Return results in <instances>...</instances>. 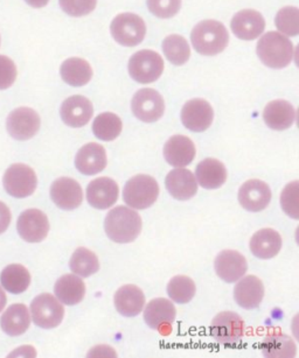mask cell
Masks as SVG:
<instances>
[{"instance_id":"obj_13","label":"cell","mask_w":299,"mask_h":358,"mask_svg":"<svg viewBox=\"0 0 299 358\" xmlns=\"http://www.w3.org/2000/svg\"><path fill=\"white\" fill-rule=\"evenodd\" d=\"M17 230L25 242H43L50 232V221L43 211L27 209L19 216Z\"/></svg>"},{"instance_id":"obj_25","label":"cell","mask_w":299,"mask_h":358,"mask_svg":"<svg viewBox=\"0 0 299 358\" xmlns=\"http://www.w3.org/2000/svg\"><path fill=\"white\" fill-rule=\"evenodd\" d=\"M117 312L127 317H134L144 309L145 295L136 285H124L113 296Z\"/></svg>"},{"instance_id":"obj_38","label":"cell","mask_w":299,"mask_h":358,"mask_svg":"<svg viewBox=\"0 0 299 358\" xmlns=\"http://www.w3.org/2000/svg\"><path fill=\"white\" fill-rule=\"evenodd\" d=\"M274 25L281 34L295 36L299 34V11L295 6L281 8L274 18Z\"/></svg>"},{"instance_id":"obj_7","label":"cell","mask_w":299,"mask_h":358,"mask_svg":"<svg viewBox=\"0 0 299 358\" xmlns=\"http://www.w3.org/2000/svg\"><path fill=\"white\" fill-rule=\"evenodd\" d=\"M4 188L15 199H25L32 195L38 187V178L32 167L25 164H15L5 172Z\"/></svg>"},{"instance_id":"obj_3","label":"cell","mask_w":299,"mask_h":358,"mask_svg":"<svg viewBox=\"0 0 299 358\" xmlns=\"http://www.w3.org/2000/svg\"><path fill=\"white\" fill-rule=\"evenodd\" d=\"M260 62L271 69H284L295 57V47L290 39L279 32H267L262 36L256 46Z\"/></svg>"},{"instance_id":"obj_17","label":"cell","mask_w":299,"mask_h":358,"mask_svg":"<svg viewBox=\"0 0 299 358\" xmlns=\"http://www.w3.org/2000/svg\"><path fill=\"white\" fill-rule=\"evenodd\" d=\"M87 201L95 209L104 210L113 207L120 196V188L116 181L106 176L92 180L87 187Z\"/></svg>"},{"instance_id":"obj_18","label":"cell","mask_w":299,"mask_h":358,"mask_svg":"<svg viewBox=\"0 0 299 358\" xmlns=\"http://www.w3.org/2000/svg\"><path fill=\"white\" fill-rule=\"evenodd\" d=\"M60 115L61 120L67 127L78 129L90 122L94 115V106L85 96H71L62 103Z\"/></svg>"},{"instance_id":"obj_16","label":"cell","mask_w":299,"mask_h":358,"mask_svg":"<svg viewBox=\"0 0 299 358\" xmlns=\"http://www.w3.org/2000/svg\"><path fill=\"white\" fill-rule=\"evenodd\" d=\"M50 199L62 210H74L82 204L83 192L76 180L60 178L52 183Z\"/></svg>"},{"instance_id":"obj_33","label":"cell","mask_w":299,"mask_h":358,"mask_svg":"<svg viewBox=\"0 0 299 358\" xmlns=\"http://www.w3.org/2000/svg\"><path fill=\"white\" fill-rule=\"evenodd\" d=\"M0 282L12 294H22L31 285V273L24 265L11 264L0 274Z\"/></svg>"},{"instance_id":"obj_26","label":"cell","mask_w":299,"mask_h":358,"mask_svg":"<svg viewBox=\"0 0 299 358\" xmlns=\"http://www.w3.org/2000/svg\"><path fill=\"white\" fill-rule=\"evenodd\" d=\"M249 246L253 256L260 259H271L281 252V237L274 229H262L253 234Z\"/></svg>"},{"instance_id":"obj_44","label":"cell","mask_w":299,"mask_h":358,"mask_svg":"<svg viewBox=\"0 0 299 358\" xmlns=\"http://www.w3.org/2000/svg\"><path fill=\"white\" fill-rule=\"evenodd\" d=\"M88 357H116V351L106 345H99L89 351Z\"/></svg>"},{"instance_id":"obj_20","label":"cell","mask_w":299,"mask_h":358,"mask_svg":"<svg viewBox=\"0 0 299 358\" xmlns=\"http://www.w3.org/2000/svg\"><path fill=\"white\" fill-rule=\"evenodd\" d=\"M195 145L190 138L183 134H176L166 141L164 146V158L169 165L181 169L190 165L195 158Z\"/></svg>"},{"instance_id":"obj_29","label":"cell","mask_w":299,"mask_h":358,"mask_svg":"<svg viewBox=\"0 0 299 358\" xmlns=\"http://www.w3.org/2000/svg\"><path fill=\"white\" fill-rule=\"evenodd\" d=\"M54 293L57 300L64 305H78L85 299V281L76 274H64L55 282Z\"/></svg>"},{"instance_id":"obj_1","label":"cell","mask_w":299,"mask_h":358,"mask_svg":"<svg viewBox=\"0 0 299 358\" xmlns=\"http://www.w3.org/2000/svg\"><path fill=\"white\" fill-rule=\"evenodd\" d=\"M190 43L200 55L215 57L228 46L229 33L222 22L207 19L194 26L190 33Z\"/></svg>"},{"instance_id":"obj_23","label":"cell","mask_w":299,"mask_h":358,"mask_svg":"<svg viewBox=\"0 0 299 358\" xmlns=\"http://www.w3.org/2000/svg\"><path fill=\"white\" fill-rule=\"evenodd\" d=\"M263 120L271 130H288L295 122V108L284 99L271 101L264 108Z\"/></svg>"},{"instance_id":"obj_37","label":"cell","mask_w":299,"mask_h":358,"mask_svg":"<svg viewBox=\"0 0 299 358\" xmlns=\"http://www.w3.org/2000/svg\"><path fill=\"white\" fill-rule=\"evenodd\" d=\"M197 287L194 281L187 275H176L167 285V294L172 301L183 305L194 298Z\"/></svg>"},{"instance_id":"obj_5","label":"cell","mask_w":299,"mask_h":358,"mask_svg":"<svg viewBox=\"0 0 299 358\" xmlns=\"http://www.w3.org/2000/svg\"><path fill=\"white\" fill-rule=\"evenodd\" d=\"M113 39L123 47H136L146 36V24L139 15L125 12L116 15L110 24Z\"/></svg>"},{"instance_id":"obj_34","label":"cell","mask_w":299,"mask_h":358,"mask_svg":"<svg viewBox=\"0 0 299 358\" xmlns=\"http://www.w3.org/2000/svg\"><path fill=\"white\" fill-rule=\"evenodd\" d=\"M92 129L99 141H113L122 134L123 122L115 113H103L94 120Z\"/></svg>"},{"instance_id":"obj_45","label":"cell","mask_w":299,"mask_h":358,"mask_svg":"<svg viewBox=\"0 0 299 358\" xmlns=\"http://www.w3.org/2000/svg\"><path fill=\"white\" fill-rule=\"evenodd\" d=\"M25 1L33 8H43L50 3V0H25Z\"/></svg>"},{"instance_id":"obj_46","label":"cell","mask_w":299,"mask_h":358,"mask_svg":"<svg viewBox=\"0 0 299 358\" xmlns=\"http://www.w3.org/2000/svg\"><path fill=\"white\" fill-rule=\"evenodd\" d=\"M6 302H8L6 294H5L4 289L0 287V313L3 312V309H4L5 306H6Z\"/></svg>"},{"instance_id":"obj_30","label":"cell","mask_w":299,"mask_h":358,"mask_svg":"<svg viewBox=\"0 0 299 358\" xmlns=\"http://www.w3.org/2000/svg\"><path fill=\"white\" fill-rule=\"evenodd\" d=\"M61 78L71 87H83L92 81V66L88 61L81 57H69L64 61L60 67Z\"/></svg>"},{"instance_id":"obj_39","label":"cell","mask_w":299,"mask_h":358,"mask_svg":"<svg viewBox=\"0 0 299 358\" xmlns=\"http://www.w3.org/2000/svg\"><path fill=\"white\" fill-rule=\"evenodd\" d=\"M299 182L292 181L284 187L281 194V207L288 217L299 218Z\"/></svg>"},{"instance_id":"obj_9","label":"cell","mask_w":299,"mask_h":358,"mask_svg":"<svg viewBox=\"0 0 299 358\" xmlns=\"http://www.w3.org/2000/svg\"><path fill=\"white\" fill-rule=\"evenodd\" d=\"M131 110L143 123H155L165 113V101L155 89H141L132 97Z\"/></svg>"},{"instance_id":"obj_31","label":"cell","mask_w":299,"mask_h":358,"mask_svg":"<svg viewBox=\"0 0 299 358\" xmlns=\"http://www.w3.org/2000/svg\"><path fill=\"white\" fill-rule=\"evenodd\" d=\"M31 324L29 308L22 303L8 307L0 319V327L8 336H20L26 333Z\"/></svg>"},{"instance_id":"obj_14","label":"cell","mask_w":299,"mask_h":358,"mask_svg":"<svg viewBox=\"0 0 299 358\" xmlns=\"http://www.w3.org/2000/svg\"><path fill=\"white\" fill-rule=\"evenodd\" d=\"M230 29L237 39L253 41L264 32L265 19L256 10L246 8L232 17Z\"/></svg>"},{"instance_id":"obj_40","label":"cell","mask_w":299,"mask_h":358,"mask_svg":"<svg viewBox=\"0 0 299 358\" xmlns=\"http://www.w3.org/2000/svg\"><path fill=\"white\" fill-rule=\"evenodd\" d=\"M148 11L159 19H171L181 8V0H146Z\"/></svg>"},{"instance_id":"obj_28","label":"cell","mask_w":299,"mask_h":358,"mask_svg":"<svg viewBox=\"0 0 299 358\" xmlns=\"http://www.w3.org/2000/svg\"><path fill=\"white\" fill-rule=\"evenodd\" d=\"M195 179L204 189H218L227 181V169L218 159H204L197 166Z\"/></svg>"},{"instance_id":"obj_42","label":"cell","mask_w":299,"mask_h":358,"mask_svg":"<svg viewBox=\"0 0 299 358\" xmlns=\"http://www.w3.org/2000/svg\"><path fill=\"white\" fill-rule=\"evenodd\" d=\"M17 66L13 60L5 55H0V90L8 89L17 80Z\"/></svg>"},{"instance_id":"obj_11","label":"cell","mask_w":299,"mask_h":358,"mask_svg":"<svg viewBox=\"0 0 299 358\" xmlns=\"http://www.w3.org/2000/svg\"><path fill=\"white\" fill-rule=\"evenodd\" d=\"M244 321L237 313L228 310L218 313L211 321V336L214 337L218 343H237L244 336Z\"/></svg>"},{"instance_id":"obj_36","label":"cell","mask_w":299,"mask_h":358,"mask_svg":"<svg viewBox=\"0 0 299 358\" xmlns=\"http://www.w3.org/2000/svg\"><path fill=\"white\" fill-rule=\"evenodd\" d=\"M69 267L71 272L78 277L88 278L99 270V258L92 250L78 248L71 255Z\"/></svg>"},{"instance_id":"obj_21","label":"cell","mask_w":299,"mask_h":358,"mask_svg":"<svg viewBox=\"0 0 299 358\" xmlns=\"http://www.w3.org/2000/svg\"><path fill=\"white\" fill-rule=\"evenodd\" d=\"M108 164L106 148L97 143H89L78 150L75 167L85 176H95L104 171Z\"/></svg>"},{"instance_id":"obj_27","label":"cell","mask_w":299,"mask_h":358,"mask_svg":"<svg viewBox=\"0 0 299 358\" xmlns=\"http://www.w3.org/2000/svg\"><path fill=\"white\" fill-rule=\"evenodd\" d=\"M176 307L169 299H153L144 308V320L151 329L171 326L176 320Z\"/></svg>"},{"instance_id":"obj_12","label":"cell","mask_w":299,"mask_h":358,"mask_svg":"<svg viewBox=\"0 0 299 358\" xmlns=\"http://www.w3.org/2000/svg\"><path fill=\"white\" fill-rule=\"evenodd\" d=\"M181 123L192 132H204L214 120V110L206 99L187 101L181 109Z\"/></svg>"},{"instance_id":"obj_19","label":"cell","mask_w":299,"mask_h":358,"mask_svg":"<svg viewBox=\"0 0 299 358\" xmlns=\"http://www.w3.org/2000/svg\"><path fill=\"white\" fill-rule=\"evenodd\" d=\"M214 268L220 279L230 284L246 274L248 264L241 253L234 250H225L215 258Z\"/></svg>"},{"instance_id":"obj_43","label":"cell","mask_w":299,"mask_h":358,"mask_svg":"<svg viewBox=\"0 0 299 358\" xmlns=\"http://www.w3.org/2000/svg\"><path fill=\"white\" fill-rule=\"evenodd\" d=\"M12 215L10 208L0 201V235L4 234L11 224Z\"/></svg>"},{"instance_id":"obj_22","label":"cell","mask_w":299,"mask_h":358,"mask_svg":"<svg viewBox=\"0 0 299 358\" xmlns=\"http://www.w3.org/2000/svg\"><path fill=\"white\" fill-rule=\"evenodd\" d=\"M166 189L169 195L178 201L190 200L197 193L195 176L190 169H176L167 174L165 179Z\"/></svg>"},{"instance_id":"obj_24","label":"cell","mask_w":299,"mask_h":358,"mask_svg":"<svg viewBox=\"0 0 299 358\" xmlns=\"http://www.w3.org/2000/svg\"><path fill=\"white\" fill-rule=\"evenodd\" d=\"M264 298V285L256 275H246L239 279L234 288L236 303L244 309L257 308Z\"/></svg>"},{"instance_id":"obj_6","label":"cell","mask_w":299,"mask_h":358,"mask_svg":"<svg viewBox=\"0 0 299 358\" xmlns=\"http://www.w3.org/2000/svg\"><path fill=\"white\" fill-rule=\"evenodd\" d=\"M165 64L155 50H143L134 53L127 64L131 78L141 85H150L160 78Z\"/></svg>"},{"instance_id":"obj_41","label":"cell","mask_w":299,"mask_h":358,"mask_svg":"<svg viewBox=\"0 0 299 358\" xmlns=\"http://www.w3.org/2000/svg\"><path fill=\"white\" fill-rule=\"evenodd\" d=\"M59 3L62 11L74 18L90 15L97 6V0H59Z\"/></svg>"},{"instance_id":"obj_10","label":"cell","mask_w":299,"mask_h":358,"mask_svg":"<svg viewBox=\"0 0 299 358\" xmlns=\"http://www.w3.org/2000/svg\"><path fill=\"white\" fill-rule=\"evenodd\" d=\"M41 120L36 110L22 106L13 110L6 120V129L15 141H29L39 132Z\"/></svg>"},{"instance_id":"obj_32","label":"cell","mask_w":299,"mask_h":358,"mask_svg":"<svg viewBox=\"0 0 299 358\" xmlns=\"http://www.w3.org/2000/svg\"><path fill=\"white\" fill-rule=\"evenodd\" d=\"M260 350L267 358H293L297 355L295 341L284 334H271L260 344Z\"/></svg>"},{"instance_id":"obj_8","label":"cell","mask_w":299,"mask_h":358,"mask_svg":"<svg viewBox=\"0 0 299 358\" xmlns=\"http://www.w3.org/2000/svg\"><path fill=\"white\" fill-rule=\"evenodd\" d=\"M33 322L43 329H53L60 326L64 316V308L57 296L50 293L38 295L31 303Z\"/></svg>"},{"instance_id":"obj_4","label":"cell","mask_w":299,"mask_h":358,"mask_svg":"<svg viewBox=\"0 0 299 358\" xmlns=\"http://www.w3.org/2000/svg\"><path fill=\"white\" fill-rule=\"evenodd\" d=\"M158 196V182L155 178L146 174H138L131 178L124 186V202L132 209H148L155 203Z\"/></svg>"},{"instance_id":"obj_2","label":"cell","mask_w":299,"mask_h":358,"mask_svg":"<svg viewBox=\"0 0 299 358\" xmlns=\"http://www.w3.org/2000/svg\"><path fill=\"white\" fill-rule=\"evenodd\" d=\"M104 230L113 242L118 244L134 242L141 235V216L130 207L113 208L106 215Z\"/></svg>"},{"instance_id":"obj_15","label":"cell","mask_w":299,"mask_h":358,"mask_svg":"<svg viewBox=\"0 0 299 358\" xmlns=\"http://www.w3.org/2000/svg\"><path fill=\"white\" fill-rule=\"evenodd\" d=\"M271 196L270 187L262 180H248L239 187V204L250 213L264 210L270 203Z\"/></svg>"},{"instance_id":"obj_35","label":"cell","mask_w":299,"mask_h":358,"mask_svg":"<svg viewBox=\"0 0 299 358\" xmlns=\"http://www.w3.org/2000/svg\"><path fill=\"white\" fill-rule=\"evenodd\" d=\"M162 53L173 66H183L190 57V47L179 34L166 36L162 43Z\"/></svg>"}]
</instances>
